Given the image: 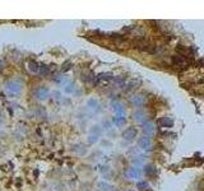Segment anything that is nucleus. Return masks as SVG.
Wrapping results in <instances>:
<instances>
[{
	"mask_svg": "<svg viewBox=\"0 0 204 191\" xmlns=\"http://www.w3.org/2000/svg\"><path fill=\"white\" fill-rule=\"evenodd\" d=\"M143 116H144V113H143L142 111H138V112L134 113V119H135L137 121H142V120H143Z\"/></svg>",
	"mask_w": 204,
	"mask_h": 191,
	"instance_id": "10",
	"label": "nucleus"
},
{
	"mask_svg": "<svg viewBox=\"0 0 204 191\" xmlns=\"http://www.w3.org/2000/svg\"><path fill=\"white\" fill-rule=\"evenodd\" d=\"M135 47L141 51H145V52H154L156 51V46L152 45L149 41L144 40V38H139L137 42H135Z\"/></svg>",
	"mask_w": 204,
	"mask_h": 191,
	"instance_id": "1",
	"label": "nucleus"
},
{
	"mask_svg": "<svg viewBox=\"0 0 204 191\" xmlns=\"http://www.w3.org/2000/svg\"><path fill=\"white\" fill-rule=\"evenodd\" d=\"M139 176H141V172H139L138 168H132L130 172H129V177L130 178H139Z\"/></svg>",
	"mask_w": 204,
	"mask_h": 191,
	"instance_id": "9",
	"label": "nucleus"
},
{
	"mask_svg": "<svg viewBox=\"0 0 204 191\" xmlns=\"http://www.w3.org/2000/svg\"><path fill=\"white\" fill-rule=\"evenodd\" d=\"M114 110H115V112H117V113H121V112H123V108H121L120 104H117L116 107H114Z\"/></svg>",
	"mask_w": 204,
	"mask_h": 191,
	"instance_id": "13",
	"label": "nucleus"
},
{
	"mask_svg": "<svg viewBox=\"0 0 204 191\" xmlns=\"http://www.w3.org/2000/svg\"><path fill=\"white\" fill-rule=\"evenodd\" d=\"M143 131H144L147 135H152V134H154V131H156L154 125L151 124V122H147V124L143 126Z\"/></svg>",
	"mask_w": 204,
	"mask_h": 191,
	"instance_id": "6",
	"label": "nucleus"
},
{
	"mask_svg": "<svg viewBox=\"0 0 204 191\" xmlns=\"http://www.w3.org/2000/svg\"><path fill=\"white\" fill-rule=\"evenodd\" d=\"M101 187H105V189H102L103 191H111V186H109V185H103V184H101Z\"/></svg>",
	"mask_w": 204,
	"mask_h": 191,
	"instance_id": "14",
	"label": "nucleus"
},
{
	"mask_svg": "<svg viewBox=\"0 0 204 191\" xmlns=\"http://www.w3.org/2000/svg\"><path fill=\"white\" fill-rule=\"evenodd\" d=\"M137 187H138L139 190H142V191H144V190H147V189H148V184H147L145 181H143V182H138V185H137Z\"/></svg>",
	"mask_w": 204,
	"mask_h": 191,
	"instance_id": "11",
	"label": "nucleus"
},
{
	"mask_svg": "<svg viewBox=\"0 0 204 191\" xmlns=\"http://www.w3.org/2000/svg\"><path fill=\"white\" fill-rule=\"evenodd\" d=\"M123 121H125V117H121V119H119V117H115V122H116V124H119V125H120Z\"/></svg>",
	"mask_w": 204,
	"mask_h": 191,
	"instance_id": "15",
	"label": "nucleus"
},
{
	"mask_svg": "<svg viewBox=\"0 0 204 191\" xmlns=\"http://www.w3.org/2000/svg\"><path fill=\"white\" fill-rule=\"evenodd\" d=\"M135 135H137V130L134 129V127H128L123 134L124 139H126V140H133L135 138Z\"/></svg>",
	"mask_w": 204,
	"mask_h": 191,
	"instance_id": "3",
	"label": "nucleus"
},
{
	"mask_svg": "<svg viewBox=\"0 0 204 191\" xmlns=\"http://www.w3.org/2000/svg\"><path fill=\"white\" fill-rule=\"evenodd\" d=\"M112 79V74L111 73H106V74H101V75L98 77V83L100 82H105V83H107L109 80H111Z\"/></svg>",
	"mask_w": 204,
	"mask_h": 191,
	"instance_id": "7",
	"label": "nucleus"
},
{
	"mask_svg": "<svg viewBox=\"0 0 204 191\" xmlns=\"http://www.w3.org/2000/svg\"><path fill=\"white\" fill-rule=\"evenodd\" d=\"M172 61H174V64H175L176 66H186V65H188V60H186V57H185V56H181V55H176V56H174Z\"/></svg>",
	"mask_w": 204,
	"mask_h": 191,
	"instance_id": "2",
	"label": "nucleus"
},
{
	"mask_svg": "<svg viewBox=\"0 0 204 191\" xmlns=\"http://www.w3.org/2000/svg\"><path fill=\"white\" fill-rule=\"evenodd\" d=\"M151 145H152L151 138H148V136H144V138H142V139L139 140V146L143 148V149H149Z\"/></svg>",
	"mask_w": 204,
	"mask_h": 191,
	"instance_id": "4",
	"label": "nucleus"
},
{
	"mask_svg": "<svg viewBox=\"0 0 204 191\" xmlns=\"http://www.w3.org/2000/svg\"><path fill=\"white\" fill-rule=\"evenodd\" d=\"M144 172H145L147 176H153V175L156 173V168H154L152 164H149V166H147V167L144 168Z\"/></svg>",
	"mask_w": 204,
	"mask_h": 191,
	"instance_id": "8",
	"label": "nucleus"
},
{
	"mask_svg": "<svg viewBox=\"0 0 204 191\" xmlns=\"http://www.w3.org/2000/svg\"><path fill=\"white\" fill-rule=\"evenodd\" d=\"M159 125L162 127H172L174 125V120L171 117H162L159 120Z\"/></svg>",
	"mask_w": 204,
	"mask_h": 191,
	"instance_id": "5",
	"label": "nucleus"
},
{
	"mask_svg": "<svg viewBox=\"0 0 204 191\" xmlns=\"http://www.w3.org/2000/svg\"><path fill=\"white\" fill-rule=\"evenodd\" d=\"M142 102H143V98L139 97V96H138V97H135V98H133V103H135L137 106H141Z\"/></svg>",
	"mask_w": 204,
	"mask_h": 191,
	"instance_id": "12",
	"label": "nucleus"
}]
</instances>
